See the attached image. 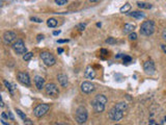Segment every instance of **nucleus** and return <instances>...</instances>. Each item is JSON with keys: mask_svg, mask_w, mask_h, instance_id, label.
Instances as JSON below:
<instances>
[{"mask_svg": "<svg viewBox=\"0 0 166 125\" xmlns=\"http://www.w3.org/2000/svg\"><path fill=\"white\" fill-rule=\"evenodd\" d=\"M30 20L32 21V22H37V23H42V19H40V18H35V17H31L30 18Z\"/></svg>", "mask_w": 166, "mask_h": 125, "instance_id": "29", "label": "nucleus"}, {"mask_svg": "<svg viewBox=\"0 0 166 125\" xmlns=\"http://www.w3.org/2000/svg\"><path fill=\"white\" fill-rule=\"evenodd\" d=\"M101 53L103 56H106V55H108V51H107L106 49H101Z\"/></svg>", "mask_w": 166, "mask_h": 125, "instance_id": "30", "label": "nucleus"}, {"mask_svg": "<svg viewBox=\"0 0 166 125\" xmlns=\"http://www.w3.org/2000/svg\"><path fill=\"white\" fill-rule=\"evenodd\" d=\"M100 0H89V2H99Z\"/></svg>", "mask_w": 166, "mask_h": 125, "instance_id": "43", "label": "nucleus"}, {"mask_svg": "<svg viewBox=\"0 0 166 125\" xmlns=\"http://www.w3.org/2000/svg\"><path fill=\"white\" fill-rule=\"evenodd\" d=\"M32 58H33V53L32 52H26L24 55H23V60H26V62H27V60H30Z\"/></svg>", "mask_w": 166, "mask_h": 125, "instance_id": "22", "label": "nucleus"}, {"mask_svg": "<svg viewBox=\"0 0 166 125\" xmlns=\"http://www.w3.org/2000/svg\"><path fill=\"white\" fill-rule=\"evenodd\" d=\"M43 39H44V35H37V42H40V41L43 40Z\"/></svg>", "mask_w": 166, "mask_h": 125, "instance_id": "33", "label": "nucleus"}, {"mask_svg": "<svg viewBox=\"0 0 166 125\" xmlns=\"http://www.w3.org/2000/svg\"><path fill=\"white\" fill-rule=\"evenodd\" d=\"M17 77H18V80H19L22 85H26V87H30V85H31V81H30V77H29V75H28V73L19 72L17 74Z\"/></svg>", "mask_w": 166, "mask_h": 125, "instance_id": "10", "label": "nucleus"}, {"mask_svg": "<svg viewBox=\"0 0 166 125\" xmlns=\"http://www.w3.org/2000/svg\"><path fill=\"white\" fill-rule=\"evenodd\" d=\"M3 83H4V85L6 87V89L8 90V92L10 93V95H14V88H12V83H8V80H3Z\"/></svg>", "mask_w": 166, "mask_h": 125, "instance_id": "20", "label": "nucleus"}, {"mask_svg": "<svg viewBox=\"0 0 166 125\" xmlns=\"http://www.w3.org/2000/svg\"><path fill=\"white\" fill-rule=\"evenodd\" d=\"M57 24H58V22H57V20L56 19H54V18H50V19H48L47 20V25L51 28L56 27Z\"/></svg>", "mask_w": 166, "mask_h": 125, "instance_id": "19", "label": "nucleus"}, {"mask_svg": "<svg viewBox=\"0 0 166 125\" xmlns=\"http://www.w3.org/2000/svg\"><path fill=\"white\" fill-rule=\"evenodd\" d=\"M45 91H46V94L51 98H57L59 96V89L55 83H48V85H46Z\"/></svg>", "mask_w": 166, "mask_h": 125, "instance_id": "6", "label": "nucleus"}, {"mask_svg": "<svg viewBox=\"0 0 166 125\" xmlns=\"http://www.w3.org/2000/svg\"><path fill=\"white\" fill-rule=\"evenodd\" d=\"M108 99L105 95H97L92 100V108L96 112H102L105 110V104L107 103Z\"/></svg>", "mask_w": 166, "mask_h": 125, "instance_id": "2", "label": "nucleus"}, {"mask_svg": "<svg viewBox=\"0 0 166 125\" xmlns=\"http://www.w3.org/2000/svg\"><path fill=\"white\" fill-rule=\"evenodd\" d=\"M12 49L17 54H25L27 52V49H26V46H25L23 40L19 39L17 40L15 43H12Z\"/></svg>", "mask_w": 166, "mask_h": 125, "instance_id": "8", "label": "nucleus"}, {"mask_svg": "<svg viewBox=\"0 0 166 125\" xmlns=\"http://www.w3.org/2000/svg\"><path fill=\"white\" fill-rule=\"evenodd\" d=\"M16 39H17V35L14 31H5L3 33V42L5 45H10L12 43H15Z\"/></svg>", "mask_w": 166, "mask_h": 125, "instance_id": "9", "label": "nucleus"}, {"mask_svg": "<svg viewBox=\"0 0 166 125\" xmlns=\"http://www.w3.org/2000/svg\"><path fill=\"white\" fill-rule=\"evenodd\" d=\"M137 6H138L139 8H143V10H151L153 5H152L151 3L140 2V1H138V2H137Z\"/></svg>", "mask_w": 166, "mask_h": 125, "instance_id": "17", "label": "nucleus"}, {"mask_svg": "<svg viewBox=\"0 0 166 125\" xmlns=\"http://www.w3.org/2000/svg\"><path fill=\"white\" fill-rule=\"evenodd\" d=\"M1 124H3V125H8V123L6 122V121H5V119H3V118H1Z\"/></svg>", "mask_w": 166, "mask_h": 125, "instance_id": "34", "label": "nucleus"}, {"mask_svg": "<svg viewBox=\"0 0 166 125\" xmlns=\"http://www.w3.org/2000/svg\"><path fill=\"white\" fill-rule=\"evenodd\" d=\"M134 29H135V24H132V23H127V24H125L124 26V33H131L134 31Z\"/></svg>", "mask_w": 166, "mask_h": 125, "instance_id": "16", "label": "nucleus"}, {"mask_svg": "<svg viewBox=\"0 0 166 125\" xmlns=\"http://www.w3.org/2000/svg\"><path fill=\"white\" fill-rule=\"evenodd\" d=\"M1 118H3V119H8V115H6V112H2V114H1Z\"/></svg>", "mask_w": 166, "mask_h": 125, "instance_id": "32", "label": "nucleus"}, {"mask_svg": "<svg viewBox=\"0 0 166 125\" xmlns=\"http://www.w3.org/2000/svg\"><path fill=\"white\" fill-rule=\"evenodd\" d=\"M87 118H88V112L87 110L84 106H80L77 108L76 110V114H75V119L77 121L78 124H83L87 121Z\"/></svg>", "mask_w": 166, "mask_h": 125, "instance_id": "4", "label": "nucleus"}, {"mask_svg": "<svg viewBox=\"0 0 166 125\" xmlns=\"http://www.w3.org/2000/svg\"><path fill=\"white\" fill-rule=\"evenodd\" d=\"M84 76L87 79H94L96 77V71L94 70V68L92 66H87L86 67L84 71Z\"/></svg>", "mask_w": 166, "mask_h": 125, "instance_id": "13", "label": "nucleus"}, {"mask_svg": "<svg viewBox=\"0 0 166 125\" xmlns=\"http://www.w3.org/2000/svg\"><path fill=\"white\" fill-rule=\"evenodd\" d=\"M57 52L62 53V52H63V49H62V48H58V49H57Z\"/></svg>", "mask_w": 166, "mask_h": 125, "instance_id": "39", "label": "nucleus"}, {"mask_svg": "<svg viewBox=\"0 0 166 125\" xmlns=\"http://www.w3.org/2000/svg\"><path fill=\"white\" fill-rule=\"evenodd\" d=\"M85 27H86V24H85V23H81V24H79L77 26V28L79 29V31H83V30L85 29Z\"/></svg>", "mask_w": 166, "mask_h": 125, "instance_id": "28", "label": "nucleus"}, {"mask_svg": "<svg viewBox=\"0 0 166 125\" xmlns=\"http://www.w3.org/2000/svg\"><path fill=\"white\" fill-rule=\"evenodd\" d=\"M59 33H60V30H58V31H57V30H56V31H53V35H58Z\"/></svg>", "mask_w": 166, "mask_h": 125, "instance_id": "38", "label": "nucleus"}, {"mask_svg": "<svg viewBox=\"0 0 166 125\" xmlns=\"http://www.w3.org/2000/svg\"><path fill=\"white\" fill-rule=\"evenodd\" d=\"M41 60L44 62V64L48 67H51V66L55 65L56 60H55L54 55L51 52H48V51H44V52L41 53Z\"/></svg>", "mask_w": 166, "mask_h": 125, "instance_id": "5", "label": "nucleus"}, {"mask_svg": "<svg viewBox=\"0 0 166 125\" xmlns=\"http://www.w3.org/2000/svg\"><path fill=\"white\" fill-rule=\"evenodd\" d=\"M124 55H125V54H122V53H121V54H117V55H116V58H123Z\"/></svg>", "mask_w": 166, "mask_h": 125, "instance_id": "40", "label": "nucleus"}, {"mask_svg": "<svg viewBox=\"0 0 166 125\" xmlns=\"http://www.w3.org/2000/svg\"><path fill=\"white\" fill-rule=\"evenodd\" d=\"M24 123H25V124H29V125L32 124V122H31L30 120H27V119H26V120H24Z\"/></svg>", "mask_w": 166, "mask_h": 125, "instance_id": "36", "label": "nucleus"}, {"mask_svg": "<svg viewBox=\"0 0 166 125\" xmlns=\"http://www.w3.org/2000/svg\"><path fill=\"white\" fill-rule=\"evenodd\" d=\"M55 3H56L57 5H60V6H62V5L67 4L68 0H55Z\"/></svg>", "mask_w": 166, "mask_h": 125, "instance_id": "24", "label": "nucleus"}, {"mask_svg": "<svg viewBox=\"0 0 166 125\" xmlns=\"http://www.w3.org/2000/svg\"><path fill=\"white\" fill-rule=\"evenodd\" d=\"M69 40H58V43H68Z\"/></svg>", "mask_w": 166, "mask_h": 125, "instance_id": "37", "label": "nucleus"}, {"mask_svg": "<svg viewBox=\"0 0 166 125\" xmlns=\"http://www.w3.org/2000/svg\"><path fill=\"white\" fill-rule=\"evenodd\" d=\"M131 10V4H129V3H126V4L124 5V6H122V8H121V12H129V10Z\"/></svg>", "mask_w": 166, "mask_h": 125, "instance_id": "21", "label": "nucleus"}, {"mask_svg": "<svg viewBox=\"0 0 166 125\" xmlns=\"http://www.w3.org/2000/svg\"><path fill=\"white\" fill-rule=\"evenodd\" d=\"M0 106H1V108H3V106H4V102H3V100L1 99V103H0Z\"/></svg>", "mask_w": 166, "mask_h": 125, "instance_id": "42", "label": "nucleus"}, {"mask_svg": "<svg viewBox=\"0 0 166 125\" xmlns=\"http://www.w3.org/2000/svg\"><path fill=\"white\" fill-rule=\"evenodd\" d=\"M162 38H163V40L166 42V28L163 30V33H162Z\"/></svg>", "mask_w": 166, "mask_h": 125, "instance_id": "31", "label": "nucleus"}, {"mask_svg": "<svg viewBox=\"0 0 166 125\" xmlns=\"http://www.w3.org/2000/svg\"><path fill=\"white\" fill-rule=\"evenodd\" d=\"M127 108H128V105L126 102H119L117 104H115L113 108L110 110L109 114H108V117L111 121L113 122H117V121L122 120L125 116V112H126Z\"/></svg>", "mask_w": 166, "mask_h": 125, "instance_id": "1", "label": "nucleus"}, {"mask_svg": "<svg viewBox=\"0 0 166 125\" xmlns=\"http://www.w3.org/2000/svg\"><path fill=\"white\" fill-rule=\"evenodd\" d=\"M34 83H35V87L37 88V90H42L45 87V79L42 76H35Z\"/></svg>", "mask_w": 166, "mask_h": 125, "instance_id": "15", "label": "nucleus"}, {"mask_svg": "<svg viewBox=\"0 0 166 125\" xmlns=\"http://www.w3.org/2000/svg\"><path fill=\"white\" fill-rule=\"evenodd\" d=\"M155 29V23L152 20H146L140 26V33L143 35H152L154 33Z\"/></svg>", "mask_w": 166, "mask_h": 125, "instance_id": "3", "label": "nucleus"}, {"mask_svg": "<svg viewBox=\"0 0 166 125\" xmlns=\"http://www.w3.org/2000/svg\"><path fill=\"white\" fill-rule=\"evenodd\" d=\"M8 117H10V120H14V119H15V118H14V116H12V112H8Z\"/></svg>", "mask_w": 166, "mask_h": 125, "instance_id": "35", "label": "nucleus"}, {"mask_svg": "<svg viewBox=\"0 0 166 125\" xmlns=\"http://www.w3.org/2000/svg\"><path fill=\"white\" fill-rule=\"evenodd\" d=\"M143 69L145 71L146 74L149 75H154L156 72V66H155V63L153 60H146L143 65Z\"/></svg>", "mask_w": 166, "mask_h": 125, "instance_id": "11", "label": "nucleus"}, {"mask_svg": "<svg viewBox=\"0 0 166 125\" xmlns=\"http://www.w3.org/2000/svg\"><path fill=\"white\" fill-rule=\"evenodd\" d=\"M128 15H129L130 17L136 18V19H142V18L145 17V16H144L141 12H129Z\"/></svg>", "mask_w": 166, "mask_h": 125, "instance_id": "18", "label": "nucleus"}, {"mask_svg": "<svg viewBox=\"0 0 166 125\" xmlns=\"http://www.w3.org/2000/svg\"><path fill=\"white\" fill-rule=\"evenodd\" d=\"M16 112H17V114H18V115L20 116V117H21V119H22V120H26V116H25V114L22 112V110H19V108H17V110H16Z\"/></svg>", "mask_w": 166, "mask_h": 125, "instance_id": "23", "label": "nucleus"}, {"mask_svg": "<svg viewBox=\"0 0 166 125\" xmlns=\"http://www.w3.org/2000/svg\"><path fill=\"white\" fill-rule=\"evenodd\" d=\"M50 110V105L47 103H43V104H39L37 108L33 110V114L37 118H42L43 116H45L48 112V110Z\"/></svg>", "mask_w": 166, "mask_h": 125, "instance_id": "7", "label": "nucleus"}, {"mask_svg": "<svg viewBox=\"0 0 166 125\" xmlns=\"http://www.w3.org/2000/svg\"><path fill=\"white\" fill-rule=\"evenodd\" d=\"M57 80H58V83H60V85H61L62 88L67 87L68 83H69V80H68V76L65 74H62V73H60V74L57 75Z\"/></svg>", "mask_w": 166, "mask_h": 125, "instance_id": "14", "label": "nucleus"}, {"mask_svg": "<svg viewBox=\"0 0 166 125\" xmlns=\"http://www.w3.org/2000/svg\"><path fill=\"white\" fill-rule=\"evenodd\" d=\"M106 43L107 44H110V45H113V44L116 43V40H115L114 38H108V39L106 40Z\"/></svg>", "mask_w": 166, "mask_h": 125, "instance_id": "25", "label": "nucleus"}, {"mask_svg": "<svg viewBox=\"0 0 166 125\" xmlns=\"http://www.w3.org/2000/svg\"><path fill=\"white\" fill-rule=\"evenodd\" d=\"M149 124H157V123L156 122H155V121L154 120H152V119H151V120H149Z\"/></svg>", "mask_w": 166, "mask_h": 125, "instance_id": "41", "label": "nucleus"}, {"mask_svg": "<svg viewBox=\"0 0 166 125\" xmlns=\"http://www.w3.org/2000/svg\"><path fill=\"white\" fill-rule=\"evenodd\" d=\"M94 85L89 81H84V83H81V91L85 94H90L94 91Z\"/></svg>", "mask_w": 166, "mask_h": 125, "instance_id": "12", "label": "nucleus"}, {"mask_svg": "<svg viewBox=\"0 0 166 125\" xmlns=\"http://www.w3.org/2000/svg\"><path fill=\"white\" fill-rule=\"evenodd\" d=\"M123 60H124V63L128 64V63H131L132 58L131 56H129V55H124V56H123Z\"/></svg>", "mask_w": 166, "mask_h": 125, "instance_id": "26", "label": "nucleus"}, {"mask_svg": "<svg viewBox=\"0 0 166 125\" xmlns=\"http://www.w3.org/2000/svg\"><path fill=\"white\" fill-rule=\"evenodd\" d=\"M137 39V35L135 33H129V40L130 41H135Z\"/></svg>", "mask_w": 166, "mask_h": 125, "instance_id": "27", "label": "nucleus"}]
</instances>
